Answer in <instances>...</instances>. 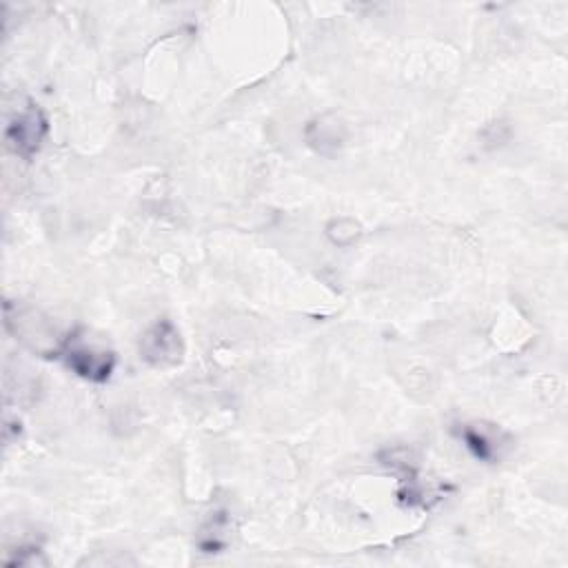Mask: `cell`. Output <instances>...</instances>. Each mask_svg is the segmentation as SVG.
<instances>
[{
  "mask_svg": "<svg viewBox=\"0 0 568 568\" xmlns=\"http://www.w3.org/2000/svg\"><path fill=\"white\" fill-rule=\"evenodd\" d=\"M459 439L464 442V446L481 462H495L499 459V439L495 430L484 428L481 424H464V428L459 430Z\"/></svg>",
  "mask_w": 568,
  "mask_h": 568,
  "instance_id": "5b68a950",
  "label": "cell"
},
{
  "mask_svg": "<svg viewBox=\"0 0 568 568\" xmlns=\"http://www.w3.org/2000/svg\"><path fill=\"white\" fill-rule=\"evenodd\" d=\"M304 135H306L308 146H313L322 155L335 153L346 140L344 124L335 115H320V118L311 120Z\"/></svg>",
  "mask_w": 568,
  "mask_h": 568,
  "instance_id": "277c9868",
  "label": "cell"
},
{
  "mask_svg": "<svg viewBox=\"0 0 568 568\" xmlns=\"http://www.w3.org/2000/svg\"><path fill=\"white\" fill-rule=\"evenodd\" d=\"M140 357L151 366H175L182 362L184 342L171 320H158L140 337Z\"/></svg>",
  "mask_w": 568,
  "mask_h": 568,
  "instance_id": "3957f363",
  "label": "cell"
},
{
  "mask_svg": "<svg viewBox=\"0 0 568 568\" xmlns=\"http://www.w3.org/2000/svg\"><path fill=\"white\" fill-rule=\"evenodd\" d=\"M58 355L78 377L89 382H106L115 366V355L111 351L89 344L84 337L78 335H69Z\"/></svg>",
  "mask_w": 568,
  "mask_h": 568,
  "instance_id": "6da1fadb",
  "label": "cell"
},
{
  "mask_svg": "<svg viewBox=\"0 0 568 568\" xmlns=\"http://www.w3.org/2000/svg\"><path fill=\"white\" fill-rule=\"evenodd\" d=\"M47 133H49V120H47L44 111L38 104L29 102L27 109L18 111L9 120V124L4 129V140H7V146L18 158L31 160L40 151Z\"/></svg>",
  "mask_w": 568,
  "mask_h": 568,
  "instance_id": "7a4b0ae2",
  "label": "cell"
}]
</instances>
